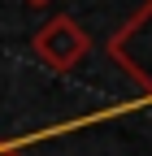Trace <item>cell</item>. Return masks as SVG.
<instances>
[{
  "label": "cell",
  "mask_w": 152,
  "mask_h": 156,
  "mask_svg": "<svg viewBox=\"0 0 152 156\" xmlns=\"http://www.w3.org/2000/svg\"><path fill=\"white\" fill-rule=\"evenodd\" d=\"M31 48H35V56H39L48 69L70 74V69H78V65L87 61V52H91V35L74 22L70 13H56V17H48V22L31 35Z\"/></svg>",
  "instance_id": "2"
},
{
  "label": "cell",
  "mask_w": 152,
  "mask_h": 156,
  "mask_svg": "<svg viewBox=\"0 0 152 156\" xmlns=\"http://www.w3.org/2000/svg\"><path fill=\"white\" fill-rule=\"evenodd\" d=\"M0 156H22V152H13V147H0Z\"/></svg>",
  "instance_id": "4"
},
{
  "label": "cell",
  "mask_w": 152,
  "mask_h": 156,
  "mask_svg": "<svg viewBox=\"0 0 152 156\" xmlns=\"http://www.w3.org/2000/svg\"><path fill=\"white\" fill-rule=\"evenodd\" d=\"M104 56L143 95H152V0H143V5L104 39Z\"/></svg>",
  "instance_id": "1"
},
{
  "label": "cell",
  "mask_w": 152,
  "mask_h": 156,
  "mask_svg": "<svg viewBox=\"0 0 152 156\" xmlns=\"http://www.w3.org/2000/svg\"><path fill=\"white\" fill-rule=\"evenodd\" d=\"M26 5H35V9H44V5H52V0H26Z\"/></svg>",
  "instance_id": "3"
}]
</instances>
